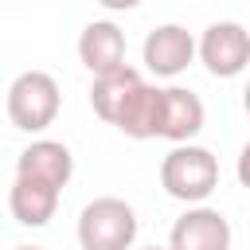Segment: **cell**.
<instances>
[{
	"label": "cell",
	"mask_w": 250,
	"mask_h": 250,
	"mask_svg": "<svg viewBox=\"0 0 250 250\" xmlns=\"http://www.w3.org/2000/svg\"><path fill=\"white\" fill-rule=\"evenodd\" d=\"M160 188L188 203V207H199L211 199V191L219 188V160L211 148L203 145H172L168 156L160 160Z\"/></svg>",
	"instance_id": "1"
},
{
	"label": "cell",
	"mask_w": 250,
	"mask_h": 250,
	"mask_svg": "<svg viewBox=\"0 0 250 250\" xmlns=\"http://www.w3.org/2000/svg\"><path fill=\"white\" fill-rule=\"evenodd\" d=\"M137 211L117 195H98L78 211V246L82 250H133Z\"/></svg>",
	"instance_id": "2"
},
{
	"label": "cell",
	"mask_w": 250,
	"mask_h": 250,
	"mask_svg": "<svg viewBox=\"0 0 250 250\" xmlns=\"http://www.w3.org/2000/svg\"><path fill=\"white\" fill-rule=\"evenodd\" d=\"M59 105H62V94L47 70H23L8 86V121L20 133H43L47 125H55Z\"/></svg>",
	"instance_id": "3"
},
{
	"label": "cell",
	"mask_w": 250,
	"mask_h": 250,
	"mask_svg": "<svg viewBox=\"0 0 250 250\" xmlns=\"http://www.w3.org/2000/svg\"><path fill=\"white\" fill-rule=\"evenodd\" d=\"M199 62L215 78H238L250 66V31L238 20H219L199 35Z\"/></svg>",
	"instance_id": "4"
},
{
	"label": "cell",
	"mask_w": 250,
	"mask_h": 250,
	"mask_svg": "<svg viewBox=\"0 0 250 250\" xmlns=\"http://www.w3.org/2000/svg\"><path fill=\"white\" fill-rule=\"evenodd\" d=\"M141 59H145V66L156 78H176V74H184L199 59V39L184 23H156L145 35Z\"/></svg>",
	"instance_id": "5"
},
{
	"label": "cell",
	"mask_w": 250,
	"mask_h": 250,
	"mask_svg": "<svg viewBox=\"0 0 250 250\" xmlns=\"http://www.w3.org/2000/svg\"><path fill=\"white\" fill-rule=\"evenodd\" d=\"M230 219L219 207H188L172 230H168V250H230Z\"/></svg>",
	"instance_id": "6"
},
{
	"label": "cell",
	"mask_w": 250,
	"mask_h": 250,
	"mask_svg": "<svg viewBox=\"0 0 250 250\" xmlns=\"http://www.w3.org/2000/svg\"><path fill=\"white\" fill-rule=\"evenodd\" d=\"M16 176H27V180H39V184H51V188H66L70 176H74V152L62 145V141H51V137H39L31 141L20 156H16Z\"/></svg>",
	"instance_id": "7"
},
{
	"label": "cell",
	"mask_w": 250,
	"mask_h": 250,
	"mask_svg": "<svg viewBox=\"0 0 250 250\" xmlns=\"http://www.w3.org/2000/svg\"><path fill=\"white\" fill-rule=\"evenodd\" d=\"M117 133L133 137V141H152V137H164V86H152V82H141L129 102L121 105L117 121H113Z\"/></svg>",
	"instance_id": "8"
},
{
	"label": "cell",
	"mask_w": 250,
	"mask_h": 250,
	"mask_svg": "<svg viewBox=\"0 0 250 250\" xmlns=\"http://www.w3.org/2000/svg\"><path fill=\"white\" fill-rule=\"evenodd\" d=\"M78 59L82 66L98 78V74H113L125 66V31L113 20H94L82 27L78 35Z\"/></svg>",
	"instance_id": "9"
},
{
	"label": "cell",
	"mask_w": 250,
	"mask_h": 250,
	"mask_svg": "<svg viewBox=\"0 0 250 250\" xmlns=\"http://www.w3.org/2000/svg\"><path fill=\"white\" fill-rule=\"evenodd\" d=\"M207 109L195 90L188 86H164V141L172 145H191L203 133Z\"/></svg>",
	"instance_id": "10"
},
{
	"label": "cell",
	"mask_w": 250,
	"mask_h": 250,
	"mask_svg": "<svg viewBox=\"0 0 250 250\" xmlns=\"http://www.w3.org/2000/svg\"><path fill=\"white\" fill-rule=\"evenodd\" d=\"M59 188L51 184H39V180H27V176H16L12 188H8V211L20 227H47L59 211Z\"/></svg>",
	"instance_id": "11"
},
{
	"label": "cell",
	"mask_w": 250,
	"mask_h": 250,
	"mask_svg": "<svg viewBox=\"0 0 250 250\" xmlns=\"http://www.w3.org/2000/svg\"><path fill=\"white\" fill-rule=\"evenodd\" d=\"M141 82H145V78H141L133 66H121V70H113V74H98L94 86H90V105H94V113H98L105 125H113L117 113H121V105L129 102V94H133Z\"/></svg>",
	"instance_id": "12"
},
{
	"label": "cell",
	"mask_w": 250,
	"mask_h": 250,
	"mask_svg": "<svg viewBox=\"0 0 250 250\" xmlns=\"http://www.w3.org/2000/svg\"><path fill=\"white\" fill-rule=\"evenodd\" d=\"M234 176H238V184L250 191V141L238 148V160H234Z\"/></svg>",
	"instance_id": "13"
},
{
	"label": "cell",
	"mask_w": 250,
	"mask_h": 250,
	"mask_svg": "<svg viewBox=\"0 0 250 250\" xmlns=\"http://www.w3.org/2000/svg\"><path fill=\"white\" fill-rule=\"evenodd\" d=\"M98 4H102L105 12H133L141 0H98Z\"/></svg>",
	"instance_id": "14"
},
{
	"label": "cell",
	"mask_w": 250,
	"mask_h": 250,
	"mask_svg": "<svg viewBox=\"0 0 250 250\" xmlns=\"http://www.w3.org/2000/svg\"><path fill=\"white\" fill-rule=\"evenodd\" d=\"M242 109L250 113V82H246V90H242Z\"/></svg>",
	"instance_id": "15"
},
{
	"label": "cell",
	"mask_w": 250,
	"mask_h": 250,
	"mask_svg": "<svg viewBox=\"0 0 250 250\" xmlns=\"http://www.w3.org/2000/svg\"><path fill=\"white\" fill-rule=\"evenodd\" d=\"M12 250H43V246H12Z\"/></svg>",
	"instance_id": "16"
},
{
	"label": "cell",
	"mask_w": 250,
	"mask_h": 250,
	"mask_svg": "<svg viewBox=\"0 0 250 250\" xmlns=\"http://www.w3.org/2000/svg\"><path fill=\"white\" fill-rule=\"evenodd\" d=\"M141 250H168V246H141Z\"/></svg>",
	"instance_id": "17"
}]
</instances>
